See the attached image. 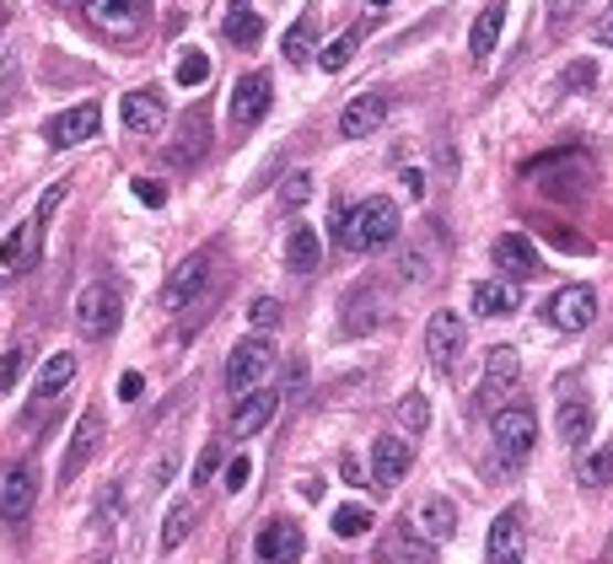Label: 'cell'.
<instances>
[{
    "mask_svg": "<svg viewBox=\"0 0 613 564\" xmlns=\"http://www.w3.org/2000/svg\"><path fill=\"white\" fill-rule=\"evenodd\" d=\"M204 285H210V253H189V258L172 269V280H167V290H162L167 312H183Z\"/></svg>",
    "mask_w": 613,
    "mask_h": 564,
    "instance_id": "14",
    "label": "cell"
},
{
    "mask_svg": "<svg viewBox=\"0 0 613 564\" xmlns=\"http://www.w3.org/2000/svg\"><path fill=\"white\" fill-rule=\"evenodd\" d=\"M592 39H598V43H609V49H613V6L603 11V17H598V22H592Z\"/></svg>",
    "mask_w": 613,
    "mask_h": 564,
    "instance_id": "45",
    "label": "cell"
},
{
    "mask_svg": "<svg viewBox=\"0 0 613 564\" xmlns=\"http://www.w3.org/2000/svg\"><path fill=\"white\" fill-rule=\"evenodd\" d=\"M275 408H281V393L275 387H247L237 393V408H232V436H258L269 419H275Z\"/></svg>",
    "mask_w": 613,
    "mask_h": 564,
    "instance_id": "13",
    "label": "cell"
},
{
    "mask_svg": "<svg viewBox=\"0 0 613 564\" xmlns=\"http://www.w3.org/2000/svg\"><path fill=\"white\" fill-rule=\"evenodd\" d=\"M286 264L296 269V275H313V269L324 264V242H318V232H313V226H290V237H286Z\"/></svg>",
    "mask_w": 613,
    "mask_h": 564,
    "instance_id": "26",
    "label": "cell"
},
{
    "mask_svg": "<svg viewBox=\"0 0 613 564\" xmlns=\"http://www.w3.org/2000/svg\"><path fill=\"white\" fill-rule=\"evenodd\" d=\"M463 350H468V322L457 318V312H436L431 328H425V355L442 371H452V365L463 361Z\"/></svg>",
    "mask_w": 613,
    "mask_h": 564,
    "instance_id": "9",
    "label": "cell"
},
{
    "mask_svg": "<svg viewBox=\"0 0 613 564\" xmlns=\"http://www.w3.org/2000/svg\"><path fill=\"white\" fill-rule=\"evenodd\" d=\"M124 318V296L114 280H92L76 296V328H82V339H108Z\"/></svg>",
    "mask_w": 613,
    "mask_h": 564,
    "instance_id": "2",
    "label": "cell"
},
{
    "mask_svg": "<svg viewBox=\"0 0 613 564\" xmlns=\"http://www.w3.org/2000/svg\"><path fill=\"white\" fill-rule=\"evenodd\" d=\"M313 33H318V22H313V17H302L286 39H281V54H286L290 65H307V60H313Z\"/></svg>",
    "mask_w": 613,
    "mask_h": 564,
    "instance_id": "30",
    "label": "cell"
},
{
    "mask_svg": "<svg viewBox=\"0 0 613 564\" xmlns=\"http://www.w3.org/2000/svg\"><path fill=\"white\" fill-rule=\"evenodd\" d=\"M269 103H275V81L264 76V71H247V76L232 86V108H226V119H232L237 135H247L253 124L269 114Z\"/></svg>",
    "mask_w": 613,
    "mask_h": 564,
    "instance_id": "5",
    "label": "cell"
},
{
    "mask_svg": "<svg viewBox=\"0 0 613 564\" xmlns=\"http://www.w3.org/2000/svg\"><path fill=\"white\" fill-rule=\"evenodd\" d=\"M162 124H167V108L157 92H129L124 97V129L129 135H157Z\"/></svg>",
    "mask_w": 613,
    "mask_h": 564,
    "instance_id": "22",
    "label": "cell"
},
{
    "mask_svg": "<svg viewBox=\"0 0 613 564\" xmlns=\"http://www.w3.org/2000/svg\"><path fill=\"white\" fill-rule=\"evenodd\" d=\"M592 76H598V71H592V60H575L571 71L560 76V86H571V92H581V86H592Z\"/></svg>",
    "mask_w": 613,
    "mask_h": 564,
    "instance_id": "43",
    "label": "cell"
},
{
    "mask_svg": "<svg viewBox=\"0 0 613 564\" xmlns=\"http://www.w3.org/2000/svg\"><path fill=\"white\" fill-rule=\"evenodd\" d=\"M334 532H339V538H367L371 511L367 506H339V511H334Z\"/></svg>",
    "mask_w": 613,
    "mask_h": 564,
    "instance_id": "32",
    "label": "cell"
},
{
    "mask_svg": "<svg viewBox=\"0 0 613 564\" xmlns=\"http://www.w3.org/2000/svg\"><path fill=\"white\" fill-rule=\"evenodd\" d=\"M382 119H388V97H382V92H361V97H350V103H345V114H339V135H345V140H367V135L382 129Z\"/></svg>",
    "mask_w": 613,
    "mask_h": 564,
    "instance_id": "16",
    "label": "cell"
},
{
    "mask_svg": "<svg viewBox=\"0 0 613 564\" xmlns=\"http://www.w3.org/2000/svg\"><path fill=\"white\" fill-rule=\"evenodd\" d=\"M592 425H598V419H592V398H586V393H566V398H560V436L571 446H586L592 441Z\"/></svg>",
    "mask_w": 613,
    "mask_h": 564,
    "instance_id": "24",
    "label": "cell"
},
{
    "mask_svg": "<svg viewBox=\"0 0 613 564\" xmlns=\"http://www.w3.org/2000/svg\"><path fill=\"white\" fill-rule=\"evenodd\" d=\"M528 554V526H522V506H506L500 517H495L490 538H485V560L495 564H511Z\"/></svg>",
    "mask_w": 613,
    "mask_h": 564,
    "instance_id": "12",
    "label": "cell"
},
{
    "mask_svg": "<svg viewBox=\"0 0 613 564\" xmlns=\"http://www.w3.org/2000/svg\"><path fill=\"white\" fill-rule=\"evenodd\" d=\"M495 269H500L506 280H532V275H543L538 247H532L522 232H500V237H495Z\"/></svg>",
    "mask_w": 613,
    "mask_h": 564,
    "instance_id": "15",
    "label": "cell"
},
{
    "mask_svg": "<svg viewBox=\"0 0 613 564\" xmlns=\"http://www.w3.org/2000/svg\"><path fill=\"white\" fill-rule=\"evenodd\" d=\"M490 441L506 462H522V457H528L532 441H538V419H532L528 403H506V408H495L490 414Z\"/></svg>",
    "mask_w": 613,
    "mask_h": 564,
    "instance_id": "3",
    "label": "cell"
},
{
    "mask_svg": "<svg viewBox=\"0 0 613 564\" xmlns=\"http://www.w3.org/2000/svg\"><path fill=\"white\" fill-rule=\"evenodd\" d=\"M334 221H339V242L350 253H377V247L399 242V232H404V215H399V204L388 200V194H371V200L350 204Z\"/></svg>",
    "mask_w": 613,
    "mask_h": 564,
    "instance_id": "1",
    "label": "cell"
},
{
    "mask_svg": "<svg viewBox=\"0 0 613 564\" xmlns=\"http://www.w3.org/2000/svg\"><path fill=\"white\" fill-rule=\"evenodd\" d=\"M97 124H103L97 103H76V108H65V114H54V119L43 124V140L54 151H71V146H82V140L97 135Z\"/></svg>",
    "mask_w": 613,
    "mask_h": 564,
    "instance_id": "10",
    "label": "cell"
},
{
    "mask_svg": "<svg viewBox=\"0 0 613 564\" xmlns=\"http://www.w3.org/2000/svg\"><path fill=\"white\" fill-rule=\"evenodd\" d=\"M382 560L431 564V560H436V543H431V538H420V532H399V538H388V543H382Z\"/></svg>",
    "mask_w": 613,
    "mask_h": 564,
    "instance_id": "27",
    "label": "cell"
},
{
    "mask_svg": "<svg viewBox=\"0 0 613 564\" xmlns=\"http://www.w3.org/2000/svg\"><path fill=\"white\" fill-rule=\"evenodd\" d=\"M247 322H253V328H281V301H275V296H258V301L247 307Z\"/></svg>",
    "mask_w": 613,
    "mask_h": 564,
    "instance_id": "37",
    "label": "cell"
},
{
    "mask_svg": "<svg viewBox=\"0 0 613 564\" xmlns=\"http://www.w3.org/2000/svg\"><path fill=\"white\" fill-rule=\"evenodd\" d=\"M247 479H253V462H247V457H232V462H226V489L237 494V489H247Z\"/></svg>",
    "mask_w": 613,
    "mask_h": 564,
    "instance_id": "42",
    "label": "cell"
},
{
    "mask_svg": "<svg viewBox=\"0 0 613 564\" xmlns=\"http://www.w3.org/2000/svg\"><path fill=\"white\" fill-rule=\"evenodd\" d=\"M592 318H598V290H592V285H566V290H554L549 322H554L560 333H581V328H592Z\"/></svg>",
    "mask_w": 613,
    "mask_h": 564,
    "instance_id": "11",
    "label": "cell"
},
{
    "mask_svg": "<svg viewBox=\"0 0 613 564\" xmlns=\"http://www.w3.org/2000/svg\"><path fill=\"white\" fill-rule=\"evenodd\" d=\"M404 189H409V200H425V172H414V167H409V172H404Z\"/></svg>",
    "mask_w": 613,
    "mask_h": 564,
    "instance_id": "46",
    "label": "cell"
},
{
    "mask_svg": "<svg viewBox=\"0 0 613 564\" xmlns=\"http://www.w3.org/2000/svg\"><path fill=\"white\" fill-rule=\"evenodd\" d=\"M609 479H613V451H598V457H586V462H581V483L603 489Z\"/></svg>",
    "mask_w": 613,
    "mask_h": 564,
    "instance_id": "35",
    "label": "cell"
},
{
    "mask_svg": "<svg viewBox=\"0 0 613 564\" xmlns=\"http://www.w3.org/2000/svg\"><path fill=\"white\" fill-rule=\"evenodd\" d=\"M76 382V355L71 350H60V355H49V361L39 365V382H33V398H43V403H54L65 387Z\"/></svg>",
    "mask_w": 613,
    "mask_h": 564,
    "instance_id": "25",
    "label": "cell"
},
{
    "mask_svg": "<svg viewBox=\"0 0 613 564\" xmlns=\"http://www.w3.org/2000/svg\"><path fill=\"white\" fill-rule=\"evenodd\" d=\"M215 468H221V446H204L200 462H194V483H210L215 479Z\"/></svg>",
    "mask_w": 613,
    "mask_h": 564,
    "instance_id": "41",
    "label": "cell"
},
{
    "mask_svg": "<svg viewBox=\"0 0 613 564\" xmlns=\"http://www.w3.org/2000/svg\"><path fill=\"white\" fill-rule=\"evenodd\" d=\"M210 81V60H204L200 49H183V60H178V86H204Z\"/></svg>",
    "mask_w": 613,
    "mask_h": 564,
    "instance_id": "34",
    "label": "cell"
},
{
    "mask_svg": "<svg viewBox=\"0 0 613 564\" xmlns=\"http://www.w3.org/2000/svg\"><path fill=\"white\" fill-rule=\"evenodd\" d=\"M22 365H28V350H6V355H0V393L22 376Z\"/></svg>",
    "mask_w": 613,
    "mask_h": 564,
    "instance_id": "38",
    "label": "cell"
},
{
    "mask_svg": "<svg viewBox=\"0 0 613 564\" xmlns=\"http://www.w3.org/2000/svg\"><path fill=\"white\" fill-rule=\"evenodd\" d=\"M253 554H258V560H275V564H290V560L307 554V538H302V526L296 522H269L264 532H258Z\"/></svg>",
    "mask_w": 613,
    "mask_h": 564,
    "instance_id": "17",
    "label": "cell"
},
{
    "mask_svg": "<svg viewBox=\"0 0 613 564\" xmlns=\"http://www.w3.org/2000/svg\"><path fill=\"white\" fill-rule=\"evenodd\" d=\"M39 506V468L33 462H11L0 473V517L6 522H28Z\"/></svg>",
    "mask_w": 613,
    "mask_h": 564,
    "instance_id": "6",
    "label": "cell"
},
{
    "mask_svg": "<svg viewBox=\"0 0 613 564\" xmlns=\"http://www.w3.org/2000/svg\"><path fill=\"white\" fill-rule=\"evenodd\" d=\"M97 441H103V414H97V408H86L82 419H76V430H71V446H65V468H60V473H65V479H76V473L86 468V457L97 451Z\"/></svg>",
    "mask_w": 613,
    "mask_h": 564,
    "instance_id": "19",
    "label": "cell"
},
{
    "mask_svg": "<svg viewBox=\"0 0 613 564\" xmlns=\"http://www.w3.org/2000/svg\"><path fill=\"white\" fill-rule=\"evenodd\" d=\"M0 285H6V269H0Z\"/></svg>",
    "mask_w": 613,
    "mask_h": 564,
    "instance_id": "49",
    "label": "cell"
},
{
    "mask_svg": "<svg viewBox=\"0 0 613 564\" xmlns=\"http://www.w3.org/2000/svg\"><path fill=\"white\" fill-rule=\"evenodd\" d=\"M269 371H275V344H269L264 333H253V339H243V344L232 350V361H226V393L237 398L247 387H258Z\"/></svg>",
    "mask_w": 613,
    "mask_h": 564,
    "instance_id": "4",
    "label": "cell"
},
{
    "mask_svg": "<svg viewBox=\"0 0 613 564\" xmlns=\"http://www.w3.org/2000/svg\"><path fill=\"white\" fill-rule=\"evenodd\" d=\"M140 387H146V382H140V371H124V376H119V398L124 403L140 398Z\"/></svg>",
    "mask_w": 613,
    "mask_h": 564,
    "instance_id": "44",
    "label": "cell"
},
{
    "mask_svg": "<svg viewBox=\"0 0 613 564\" xmlns=\"http://www.w3.org/2000/svg\"><path fill=\"white\" fill-rule=\"evenodd\" d=\"M517 307H522L517 280H506V275H500V280H479V285H474V312H479L485 322H490V318H511Z\"/></svg>",
    "mask_w": 613,
    "mask_h": 564,
    "instance_id": "21",
    "label": "cell"
},
{
    "mask_svg": "<svg viewBox=\"0 0 613 564\" xmlns=\"http://www.w3.org/2000/svg\"><path fill=\"white\" fill-rule=\"evenodd\" d=\"M307 194H313V178H307V172H290V178H286V194H281V200L296 210V204H307Z\"/></svg>",
    "mask_w": 613,
    "mask_h": 564,
    "instance_id": "40",
    "label": "cell"
},
{
    "mask_svg": "<svg viewBox=\"0 0 613 564\" xmlns=\"http://www.w3.org/2000/svg\"><path fill=\"white\" fill-rule=\"evenodd\" d=\"M414 532L420 538H431V543H447L452 532H457V506H452L447 494H425L420 506H414Z\"/></svg>",
    "mask_w": 613,
    "mask_h": 564,
    "instance_id": "18",
    "label": "cell"
},
{
    "mask_svg": "<svg viewBox=\"0 0 613 564\" xmlns=\"http://www.w3.org/2000/svg\"><path fill=\"white\" fill-rule=\"evenodd\" d=\"M371 6H388V0H371Z\"/></svg>",
    "mask_w": 613,
    "mask_h": 564,
    "instance_id": "48",
    "label": "cell"
},
{
    "mask_svg": "<svg viewBox=\"0 0 613 564\" xmlns=\"http://www.w3.org/2000/svg\"><path fill=\"white\" fill-rule=\"evenodd\" d=\"M86 22L108 39H135L146 28V6L140 0H86Z\"/></svg>",
    "mask_w": 613,
    "mask_h": 564,
    "instance_id": "8",
    "label": "cell"
},
{
    "mask_svg": "<svg viewBox=\"0 0 613 564\" xmlns=\"http://www.w3.org/2000/svg\"><path fill=\"white\" fill-rule=\"evenodd\" d=\"M517 376H522V355H517L511 344H495L490 361H485V382H479V393H485V398H506V393L517 387Z\"/></svg>",
    "mask_w": 613,
    "mask_h": 564,
    "instance_id": "20",
    "label": "cell"
},
{
    "mask_svg": "<svg viewBox=\"0 0 613 564\" xmlns=\"http://www.w3.org/2000/svg\"><path fill=\"white\" fill-rule=\"evenodd\" d=\"M361 39H367V28H345V33H339V39H334V43L324 49V54H318V65L339 76V71H345V65L356 60V49H361Z\"/></svg>",
    "mask_w": 613,
    "mask_h": 564,
    "instance_id": "28",
    "label": "cell"
},
{
    "mask_svg": "<svg viewBox=\"0 0 613 564\" xmlns=\"http://www.w3.org/2000/svg\"><path fill=\"white\" fill-rule=\"evenodd\" d=\"M409 462H414V451H409L404 436H377V441H371V489H377V494H393V489L404 483Z\"/></svg>",
    "mask_w": 613,
    "mask_h": 564,
    "instance_id": "7",
    "label": "cell"
},
{
    "mask_svg": "<svg viewBox=\"0 0 613 564\" xmlns=\"http://www.w3.org/2000/svg\"><path fill=\"white\" fill-rule=\"evenodd\" d=\"M22 247H28V226H11V232H6V242H0V269H6V275L17 269Z\"/></svg>",
    "mask_w": 613,
    "mask_h": 564,
    "instance_id": "36",
    "label": "cell"
},
{
    "mask_svg": "<svg viewBox=\"0 0 613 564\" xmlns=\"http://www.w3.org/2000/svg\"><path fill=\"white\" fill-rule=\"evenodd\" d=\"M0 22H6V11H0Z\"/></svg>",
    "mask_w": 613,
    "mask_h": 564,
    "instance_id": "50",
    "label": "cell"
},
{
    "mask_svg": "<svg viewBox=\"0 0 613 564\" xmlns=\"http://www.w3.org/2000/svg\"><path fill=\"white\" fill-rule=\"evenodd\" d=\"M500 28H506V0H490V6L474 17V33H468V54H474V65H485V60L495 54Z\"/></svg>",
    "mask_w": 613,
    "mask_h": 564,
    "instance_id": "23",
    "label": "cell"
},
{
    "mask_svg": "<svg viewBox=\"0 0 613 564\" xmlns=\"http://www.w3.org/2000/svg\"><path fill=\"white\" fill-rule=\"evenodd\" d=\"M54 6H76V0H54Z\"/></svg>",
    "mask_w": 613,
    "mask_h": 564,
    "instance_id": "47",
    "label": "cell"
},
{
    "mask_svg": "<svg viewBox=\"0 0 613 564\" xmlns=\"http://www.w3.org/2000/svg\"><path fill=\"white\" fill-rule=\"evenodd\" d=\"M135 200L151 204V210H162V204H167V189L157 183V178H135Z\"/></svg>",
    "mask_w": 613,
    "mask_h": 564,
    "instance_id": "39",
    "label": "cell"
},
{
    "mask_svg": "<svg viewBox=\"0 0 613 564\" xmlns=\"http://www.w3.org/2000/svg\"><path fill=\"white\" fill-rule=\"evenodd\" d=\"M399 425H404V436H425V425H431V403L420 398V393H409L399 403Z\"/></svg>",
    "mask_w": 613,
    "mask_h": 564,
    "instance_id": "31",
    "label": "cell"
},
{
    "mask_svg": "<svg viewBox=\"0 0 613 564\" xmlns=\"http://www.w3.org/2000/svg\"><path fill=\"white\" fill-rule=\"evenodd\" d=\"M221 33H226L232 43H253V39H258V11H253V0H232V11H226Z\"/></svg>",
    "mask_w": 613,
    "mask_h": 564,
    "instance_id": "29",
    "label": "cell"
},
{
    "mask_svg": "<svg viewBox=\"0 0 613 564\" xmlns=\"http://www.w3.org/2000/svg\"><path fill=\"white\" fill-rule=\"evenodd\" d=\"M189 522H194V506H189V500H178V506L167 511V522H162V549H178V543H183V532H189Z\"/></svg>",
    "mask_w": 613,
    "mask_h": 564,
    "instance_id": "33",
    "label": "cell"
}]
</instances>
